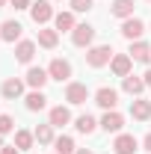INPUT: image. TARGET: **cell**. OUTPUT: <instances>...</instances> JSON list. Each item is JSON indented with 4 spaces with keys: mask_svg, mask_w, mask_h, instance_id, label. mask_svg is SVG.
Returning <instances> with one entry per match:
<instances>
[{
    "mask_svg": "<svg viewBox=\"0 0 151 154\" xmlns=\"http://www.w3.org/2000/svg\"><path fill=\"white\" fill-rule=\"evenodd\" d=\"M142 80H145V86H148V89H151V68H148V71H145V74H142Z\"/></svg>",
    "mask_w": 151,
    "mask_h": 154,
    "instance_id": "cell-32",
    "label": "cell"
},
{
    "mask_svg": "<svg viewBox=\"0 0 151 154\" xmlns=\"http://www.w3.org/2000/svg\"><path fill=\"white\" fill-rule=\"evenodd\" d=\"M131 116L136 119V122H148V119H151V101H145V98H133V101H131Z\"/></svg>",
    "mask_w": 151,
    "mask_h": 154,
    "instance_id": "cell-22",
    "label": "cell"
},
{
    "mask_svg": "<svg viewBox=\"0 0 151 154\" xmlns=\"http://www.w3.org/2000/svg\"><path fill=\"white\" fill-rule=\"evenodd\" d=\"M21 36H24V27H21V21L6 18L3 24H0V38H3V42H9V45H18Z\"/></svg>",
    "mask_w": 151,
    "mask_h": 154,
    "instance_id": "cell-8",
    "label": "cell"
},
{
    "mask_svg": "<svg viewBox=\"0 0 151 154\" xmlns=\"http://www.w3.org/2000/svg\"><path fill=\"white\" fill-rule=\"evenodd\" d=\"M142 148H145V151H151V131L145 134V139H142Z\"/></svg>",
    "mask_w": 151,
    "mask_h": 154,
    "instance_id": "cell-31",
    "label": "cell"
},
{
    "mask_svg": "<svg viewBox=\"0 0 151 154\" xmlns=\"http://www.w3.org/2000/svg\"><path fill=\"white\" fill-rule=\"evenodd\" d=\"M48 122L54 125V128H65V125H71V110L68 107H51V113H48Z\"/></svg>",
    "mask_w": 151,
    "mask_h": 154,
    "instance_id": "cell-21",
    "label": "cell"
},
{
    "mask_svg": "<svg viewBox=\"0 0 151 154\" xmlns=\"http://www.w3.org/2000/svg\"><path fill=\"white\" fill-rule=\"evenodd\" d=\"M133 0H113V6H110V15L119 21H125V18H133Z\"/></svg>",
    "mask_w": 151,
    "mask_h": 154,
    "instance_id": "cell-23",
    "label": "cell"
},
{
    "mask_svg": "<svg viewBox=\"0 0 151 154\" xmlns=\"http://www.w3.org/2000/svg\"><path fill=\"white\" fill-rule=\"evenodd\" d=\"M101 128L107 134H122L125 131V116L119 113V110H107V113L101 116Z\"/></svg>",
    "mask_w": 151,
    "mask_h": 154,
    "instance_id": "cell-11",
    "label": "cell"
},
{
    "mask_svg": "<svg viewBox=\"0 0 151 154\" xmlns=\"http://www.w3.org/2000/svg\"><path fill=\"white\" fill-rule=\"evenodd\" d=\"M83 57H86V65L89 68H104V65H110V59L116 57V51H113V45L107 42V45H92Z\"/></svg>",
    "mask_w": 151,
    "mask_h": 154,
    "instance_id": "cell-1",
    "label": "cell"
},
{
    "mask_svg": "<svg viewBox=\"0 0 151 154\" xmlns=\"http://www.w3.org/2000/svg\"><path fill=\"white\" fill-rule=\"evenodd\" d=\"M36 45H39V48H45V51H54V48L59 45V33L54 30V27H39Z\"/></svg>",
    "mask_w": 151,
    "mask_h": 154,
    "instance_id": "cell-16",
    "label": "cell"
},
{
    "mask_svg": "<svg viewBox=\"0 0 151 154\" xmlns=\"http://www.w3.org/2000/svg\"><path fill=\"white\" fill-rule=\"evenodd\" d=\"M89 86L86 83H77V80H71V83H65V104H71V107H80V104H86L89 101Z\"/></svg>",
    "mask_w": 151,
    "mask_h": 154,
    "instance_id": "cell-5",
    "label": "cell"
},
{
    "mask_svg": "<svg viewBox=\"0 0 151 154\" xmlns=\"http://www.w3.org/2000/svg\"><path fill=\"white\" fill-rule=\"evenodd\" d=\"M51 3H59V0H51Z\"/></svg>",
    "mask_w": 151,
    "mask_h": 154,
    "instance_id": "cell-36",
    "label": "cell"
},
{
    "mask_svg": "<svg viewBox=\"0 0 151 154\" xmlns=\"http://www.w3.org/2000/svg\"><path fill=\"white\" fill-rule=\"evenodd\" d=\"M24 89H27V80H21V77H6L3 86H0V95L6 98V101H18V98H24Z\"/></svg>",
    "mask_w": 151,
    "mask_h": 154,
    "instance_id": "cell-6",
    "label": "cell"
},
{
    "mask_svg": "<svg viewBox=\"0 0 151 154\" xmlns=\"http://www.w3.org/2000/svg\"><path fill=\"white\" fill-rule=\"evenodd\" d=\"M77 27V18H74V12L68 9V12H57L54 15V30L57 33H71Z\"/></svg>",
    "mask_w": 151,
    "mask_h": 154,
    "instance_id": "cell-19",
    "label": "cell"
},
{
    "mask_svg": "<svg viewBox=\"0 0 151 154\" xmlns=\"http://www.w3.org/2000/svg\"><path fill=\"white\" fill-rule=\"evenodd\" d=\"M24 107H27L30 113H42V110L48 107V95H45L42 89H30V92L24 95Z\"/></svg>",
    "mask_w": 151,
    "mask_h": 154,
    "instance_id": "cell-15",
    "label": "cell"
},
{
    "mask_svg": "<svg viewBox=\"0 0 151 154\" xmlns=\"http://www.w3.org/2000/svg\"><path fill=\"white\" fill-rule=\"evenodd\" d=\"M36 42H33V38H21L18 45H15V59H18L21 65H30V62H33V57H36Z\"/></svg>",
    "mask_w": 151,
    "mask_h": 154,
    "instance_id": "cell-13",
    "label": "cell"
},
{
    "mask_svg": "<svg viewBox=\"0 0 151 154\" xmlns=\"http://www.w3.org/2000/svg\"><path fill=\"white\" fill-rule=\"evenodd\" d=\"M74 154H95V151H89V148H77Z\"/></svg>",
    "mask_w": 151,
    "mask_h": 154,
    "instance_id": "cell-33",
    "label": "cell"
},
{
    "mask_svg": "<svg viewBox=\"0 0 151 154\" xmlns=\"http://www.w3.org/2000/svg\"><path fill=\"white\" fill-rule=\"evenodd\" d=\"M71 3V12H89L95 6V0H68Z\"/></svg>",
    "mask_w": 151,
    "mask_h": 154,
    "instance_id": "cell-28",
    "label": "cell"
},
{
    "mask_svg": "<svg viewBox=\"0 0 151 154\" xmlns=\"http://www.w3.org/2000/svg\"><path fill=\"white\" fill-rule=\"evenodd\" d=\"M24 80H27V86H30V89H45V86H48V80H51V74H48V68H42V65H30Z\"/></svg>",
    "mask_w": 151,
    "mask_h": 154,
    "instance_id": "cell-12",
    "label": "cell"
},
{
    "mask_svg": "<svg viewBox=\"0 0 151 154\" xmlns=\"http://www.w3.org/2000/svg\"><path fill=\"white\" fill-rule=\"evenodd\" d=\"M33 142H36V134H33V131H24V128L15 131V145H18L21 151H30V148H33Z\"/></svg>",
    "mask_w": 151,
    "mask_h": 154,
    "instance_id": "cell-25",
    "label": "cell"
},
{
    "mask_svg": "<svg viewBox=\"0 0 151 154\" xmlns=\"http://www.w3.org/2000/svg\"><path fill=\"white\" fill-rule=\"evenodd\" d=\"M92 98H95V104H98L104 113L119 107V92H116L113 86H101V89H95V95H92Z\"/></svg>",
    "mask_w": 151,
    "mask_h": 154,
    "instance_id": "cell-7",
    "label": "cell"
},
{
    "mask_svg": "<svg viewBox=\"0 0 151 154\" xmlns=\"http://www.w3.org/2000/svg\"><path fill=\"white\" fill-rule=\"evenodd\" d=\"M110 71H113L116 77H128L133 71V59L131 54H116L113 59H110Z\"/></svg>",
    "mask_w": 151,
    "mask_h": 154,
    "instance_id": "cell-14",
    "label": "cell"
},
{
    "mask_svg": "<svg viewBox=\"0 0 151 154\" xmlns=\"http://www.w3.org/2000/svg\"><path fill=\"white\" fill-rule=\"evenodd\" d=\"M128 54H131L133 62H145V65H148L151 62V45L142 42V38H136V42H131V51H128Z\"/></svg>",
    "mask_w": 151,
    "mask_h": 154,
    "instance_id": "cell-17",
    "label": "cell"
},
{
    "mask_svg": "<svg viewBox=\"0 0 151 154\" xmlns=\"http://www.w3.org/2000/svg\"><path fill=\"white\" fill-rule=\"evenodd\" d=\"M15 131V119L9 113H0V136H6V134H12Z\"/></svg>",
    "mask_w": 151,
    "mask_h": 154,
    "instance_id": "cell-27",
    "label": "cell"
},
{
    "mask_svg": "<svg viewBox=\"0 0 151 154\" xmlns=\"http://www.w3.org/2000/svg\"><path fill=\"white\" fill-rule=\"evenodd\" d=\"M95 33H98V30H95L92 24H77L74 30H71V45L89 51V48L95 45Z\"/></svg>",
    "mask_w": 151,
    "mask_h": 154,
    "instance_id": "cell-3",
    "label": "cell"
},
{
    "mask_svg": "<svg viewBox=\"0 0 151 154\" xmlns=\"http://www.w3.org/2000/svg\"><path fill=\"white\" fill-rule=\"evenodd\" d=\"M0 154H21V148H18V145H3Z\"/></svg>",
    "mask_w": 151,
    "mask_h": 154,
    "instance_id": "cell-30",
    "label": "cell"
},
{
    "mask_svg": "<svg viewBox=\"0 0 151 154\" xmlns=\"http://www.w3.org/2000/svg\"><path fill=\"white\" fill-rule=\"evenodd\" d=\"M119 30H122V36L128 38V42H136V38H142V33H145V21L133 15V18H125V21H122Z\"/></svg>",
    "mask_w": 151,
    "mask_h": 154,
    "instance_id": "cell-9",
    "label": "cell"
},
{
    "mask_svg": "<svg viewBox=\"0 0 151 154\" xmlns=\"http://www.w3.org/2000/svg\"><path fill=\"white\" fill-rule=\"evenodd\" d=\"M148 3H151V0H148Z\"/></svg>",
    "mask_w": 151,
    "mask_h": 154,
    "instance_id": "cell-37",
    "label": "cell"
},
{
    "mask_svg": "<svg viewBox=\"0 0 151 154\" xmlns=\"http://www.w3.org/2000/svg\"><path fill=\"white\" fill-rule=\"evenodd\" d=\"M33 134H36V142H39V145H54V139H57V136H54V125H51V122H48V125H39Z\"/></svg>",
    "mask_w": 151,
    "mask_h": 154,
    "instance_id": "cell-24",
    "label": "cell"
},
{
    "mask_svg": "<svg viewBox=\"0 0 151 154\" xmlns=\"http://www.w3.org/2000/svg\"><path fill=\"white\" fill-rule=\"evenodd\" d=\"M74 128H77V134H86V136H92L95 131L101 128V122H98L95 116L83 113V116H77V119H74Z\"/></svg>",
    "mask_w": 151,
    "mask_h": 154,
    "instance_id": "cell-20",
    "label": "cell"
},
{
    "mask_svg": "<svg viewBox=\"0 0 151 154\" xmlns=\"http://www.w3.org/2000/svg\"><path fill=\"white\" fill-rule=\"evenodd\" d=\"M48 74H51V80H57V83H71L74 65H71L68 59H62V57H54L48 62Z\"/></svg>",
    "mask_w": 151,
    "mask_h": 154,
    "instance_id": "cell-2",
    "label": "cell"
},
{
    "mask_svg": "<svg viewBox=\"0 0 151 154\" xmlns=\"http://www.w3.org/2000/svg\"><path fill=\"white\" fill-rule=\"evenodd\" d=\"M54 6H51V0H36L33 6H30V18H33V24L36 27H45V24H51L54 21Z\"/></svg>",
    "mask_w": 151,
    "mask_h": 154,
    "instance_id": "cell-4",
    "label": "cell"
},
{
    "mask_svg": "<svg viewBox=\"0 0 151 154\" xmlns=\"http://www.w3.org/2000/svg\"><path fill=\"white\" fill-rule=\"evenodd\" d=\"M9 3H12L15 9H30V6H33V0H9Z\"/></svg>",
    "mask_w": 151,
    "mask_h": 154,
    "instance_id": "cell-29",
    "label": "cell"
},
{
    "mask_svg": "<svg viewBox=\"0 0 151 154\" xmlns=\"http://www.w3.org/2000/svg\"><path fill=\"white\" fill-rule=\"evenodd\" d=\"M136 148H139V139L133 134H116V139H113V151L116 154H136Z\"/></svg>",
    "mask_w": 151,
    "mask_h": 154,
    "instance_id": "cell-10",
    "label": "cell"
},
{
    "mask_svg": "<svg viewBox=\"0 0 151 154\" xmlns=\"http://www.w3.org/2000/svg\"><path fill=\"white\" fill-rule=\"evenodd\" d=\"M122 89L128 92L131 98H139L148 86H145V80L142 77H136V74H128V77H122Z\"/></svg>",
    "mask_w": 151,
    "mask_h": 154,
    "instance_id": "cell-18",
    "label": "cell"
},
{
    "mask_svg": "<svg viewBox=\"0 0 151 154\" xmlns=\"http://www.w3.org/2000/svg\"><path fill=\"white\" fill-rule=\"evenodd\" d=\"M54 151L57 154H74L77 151L74 139H71V136H57V139H54Z\"/></svg>",
    "mask_w": 151,
    "mask_h": 154,
    "instance_id": "cell-26",
    "label": "cell"
},
{
    "mask_svg": "<svg viewBox=\"0 0 151 154\" xmlns=\"http://www.w3.org/2000/svg\"><path fill=\"white\" fill-rule=\"evenodd\" d=\"M0 148H3V136H0Z\"/></svg>",
    "mask_w": 151,
    "mask_h": 154,
    "instance_id": "cell-35",
    "label": "cell"
},
{
    "mask_svg": "<svg viewBox=\"0 0 151 154\" xmlns=\"http://www.w3.org/2000/svg\"><path fill=\"white\" fill-rule=\"evenodd\" d=\"M6 3H9V0H0V9H3V6H6Z\"/></svg>",
    "mask_w": 151,
    "mask_h": 154,
    "instance_id": "cell-34",
    "label": "cell"
}]
</instances>
